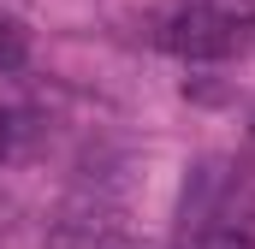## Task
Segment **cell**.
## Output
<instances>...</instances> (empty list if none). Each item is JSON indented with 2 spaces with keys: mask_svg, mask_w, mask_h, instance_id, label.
Segmentation results:
<instances>
[{
  "mask_svg": "<svg viewBox=\"0 0 255 249\" xmlns=\"http://www.w3.org/2000/svg\"><path fill=\"white\" fill-rule=\"evenodd\" d=\"M178 60H232L244 42H250V24L220 12V6H190L178 18H166V36H160Z\"/></svg>",
  "mask_w": 255,
  "mask_h": 249,
  "instance_id": "1",
  "label": "cell"
},
{
  "mask_svg": "<svg viewBox=\"0 0 255 249\" xmlns=\"http://www.w3.org/2000/svg\"><path fill=\"white\" fill-rule=\"evenodd\" d=\"M30 54V42H24V30H18V18H6L0 12V71H12V65H24Z\"/></svg>",
  "mask_w": 255,
  "mask_h": 249,
  "instance_id": "2",
  "label": "cell"
},
{
  "mask_svg": "<svg viewBox=\"0 0 255 249\" xmlns=\"http://www.w3.org/2000/svg\"><path fill=\"white\" fill-rule=\"evenodd\" d=\"M196 249H255V244L244 238V232H214V238H202Z\"/></svg>",
  "mask_w": 255,
  "mask_h": 249,
  "instance_id": "3",
  "label": "cell"
},
{
  "mask_svg": "<svg viewBox=\"0 0 255 249\" xmlns=\"http://www.w3.org/2000/svg\"><path fill=\"white\" fill-rule=\"evenodd\" d=\"M6 148H12V119L0 113V154H6Z\"/></svg>",
  "mask_w": 255,
  "mask_h": 249,
  "instance_id": "4",
  "label": "cell"
}]
</instances>
